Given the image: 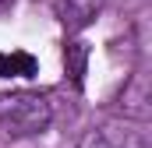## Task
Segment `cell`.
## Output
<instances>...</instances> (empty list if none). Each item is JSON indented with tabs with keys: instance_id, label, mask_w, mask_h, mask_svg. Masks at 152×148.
Segmentation results:
<instances>
[{
	"instance_id": "cell-4",
	"label": "cell",
	"mask_w": 152,
	"mask_h": 148,
	"mask_svg": "<svg viewBox=\"0 0 152 148\" xmlns=\"http://www.w3.org/2000/svg\"><path fill=\"white\" fill-rule=\"evenodd\" d=\"M99 4H103V0H64V14H67V21H71L75 28H85V25L96 18Z\"/></svg>"
},
{
	"instance_id": "cell-3",
	"label": "cell",
	"mask_w": 152,
	"mask_h": 148,
	"mask_svg": "<svg viewBox=\"0 0 152 148\" xmlns=\"http://www.w3.org/2000/svg\"><path fill=\"white\" fill-rule=\"evenodd\" d=\"M39 71L36 57L25 49H0V81L7 78H32Z\"/></svg>"
},
{
	"instance_id": "cell-2",
	"label": "cell",
	"mask_w": 152,
	"mask_h": 148,
	"mask_svg": "<svg viewBox=\"0 0 152 148\" xmlns=\"http://www.w3.org/2000/svg\"><path fill=\"white\" fill-rule=\"evenodd\" d=\"M78 148H149V131L142 120L131 116H113L81 134Z\"/></svg>"
},
{
	"instance_id": "cell-1",
	"label": "cell",
	"mask_w": 152,
	"mask_h": 148,
	"mask_svg": "<svg viewBox=\"0 0 152 148\" xmlns=\"http://www.w3.org/2000/svg\"><path fill=\"white\" fill-rule=\"evenodd\" d=\"M53 123V102L46 92H14L0 99V134L7 141L36 138Z\"/></svg>"
}]
</instances>
